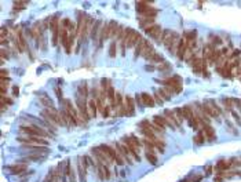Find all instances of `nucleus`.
Listing matches in <instances>:
<instances>
[{
  "instance_id": "nucleus-1",
  "label": "nucleus",
  "mask_w": 241,
  "mask_h": 182,
  "mask_svg": "<svg viewBox=\"0 0 241 182\" xmlns=\"http://www.w3.org/2000/svg\"><path fill=\"white\" fill-rule=\"evenodd\" d=\"M156 82L160 83V84H163V85H165V87H168L169 90L175 94V95L182 91V77L178 76V74L171 76V77H167V79H164V80H158L157 79Z\"/></svg>"
},
{
  "instance_id": "nucleus-2",
  "label": "nucleus",
  "mask_w": 241,
  "mask_h": 182,
  "mask_svg": "<svg viewBox=\"0 0 241 182\" xmlns=\"http://www.w3.org/2000/svg\"><path fill=\"white\" fill-rule=\"evenodd\" d=\"M123 141H124L125 146H127L128 150H130L132 159L139 160L138 152H139V148H141V145H142L141 141H139L136 137H134V135H131V137H124V138H123Z\"/></svg>"
},
{
  "instance_id": "nucleus-3",
  "label": "nucleus",
  "mask_w": 241,
  "mask_h": 182,
  "mask_svg": "<svg viewBox=\"0 0 241 182\" xmlns=\"http://www.w3.org/2000/svg\"><path fill=\"white\" fill-rule=\"evenodd\" d=\"M42 116L48 120L53 126H62V120H61V113L55 109V108H51V109H44L42 112Z\"/></svg>"
},
{
  "instance_id": "nucleus-4",
  "label": "nucleus",
  "mask_w": 241,
  "mask_h": 182,
  "mask_svg": "<svg viewBox=\"0 0 241 182\" xmlns=\"http://www.w3.org/2000/svg\"><path fill=\"white\" fill-rule=\"evenodd\" d=\"M17 141L26 146H48V141L42 137H18Z\"/></svg>"
},
{
  "instance_id": "nucleus-5",
  "label": "nucleus",
  "mask_w": 241,
  "mask_h": 182,
  "mask_svg": "<svg viewBox=\"0 0 241 182\" xmlns=\"http://www.w3.org/2000/svg\"><path fill=\"white\" fill-rule=\"evenodd\" d=\"M50 29H51V41H53V46H57L59 41V32H61V25H59L58 15L51 17Z\"/></svg>"
},
{
  "instance_id": "nucleus-6",
  "label": "nucleus",
  "mask_w": 241,
  "mask_h": 182,
  "mask_svg": "<svg viewBox=\"0 0 241 182\" xmlns=\"http://www.w3.org/2000/svg\"><path fill=\"white\" fill-rule=\"evenodd\" d=\"M91 167V163L87 159V156H80L77 161V170H79V176H80V182H86L87 179V171Z\"/></svg>"
},
{
  "instance_id": "nucleus-7",
  "label": "nucleus",
  "mask_w": 241,
  "mask_h": 182,
  "mask_svg": "<svg viewBox=\"0 0 241 182\" xmlns=\"http://www.w3.org/2000/svg\"><path fill=\"white\" fill-rule=\"evenodd\" d=\"M141 35H139L136 30L130 29V28H125V44H127L128 48H132L136 47V44L141 41Z\"/></svg>"
},
{
  "instance_id": "nucleus-8",
  "label": "nucleus",
  "mask_w": 241,
  "mask_h": 182,
  "mask_svg": "<svg viewBox=\"0 0 241 182\" xmlns=\"http://www.w3.org/2000/svg\"><path fill=\"white\" fill-rule=\"evenodd\" d=\"M21 131L28 134L29 137H48V134L39 127L37 124H31V126H22L21 127Z\"/></svg>"
},
{
  "instance_id": "nucleus-9",
  "label": "nucleus",
  "mask_w": 241,
  "mask_h": 182,
  "mask_svg": "<svg viewBox=\"0 0 241 182\" xmlns=\"http://www.w3.org/2000/svg\"><path fill=\"white\" fill-rule=\"evenodd\" d=\"M64 108L68 110V113L70 115V117H72L75 126H77L79 123H81L80 113H79V110H76V108L73 106V104H72V101H70V99H65V101H64Z\"/></svg>"
},
{
  "instance_id": "nucleus-10",
  "label": "nucleus",
  "mask_w": 241,
  "mask_h": 182,
  "mask_svg": "<svg viewBox=\"0 0 241 182\" xmlns=\"http://www.w3.org/2000/svg\"><path fill=\"white\" fill-rule=\"evenodd\" d=\"M156 54V50L153 48L152 43H150L147 39H142V51H141V57L146 58L150 61V58Z\"/></svg>"
},
{
  "instance_id": "nucleus-11",
  "label": "nucleus",
  "mask_w": 241,
  "mask_h": 182,
  "mask_svg": "<svg viewBox=\"0 0 241 182\" xmlns=\"http://www.w3.org/2000/svg\"><path fill=\"white\" fill-rule=\"evenodd\" d=\"M4 170H6L9 174H11V175H21V174H24L26 170H28V165H26L25 163H17V164H13V165L6 167Z\"/></svg>"
},
{
  "instance_id": "nucleus-12",
  "label": "nucleus",
  "mask_w": 241,
  "mask_h": 182,
  "mask_svg": "<svg viewBox=\"0 0 241 182\" xmlns=\"http://www.w3.org/2000/svg\"><path fill=\"white\" fill-rule=\"evenodd\" d=\"M145 32H146L152 39H154V40H157V41H160L161 35H163V29H161V26H160V25H157V24L150 25L149 28L145 29Z\"/></svg>"
},
{
  "instance_id": "nucleus-13",
  "label": "nucleus",
  "mask_w": 241,
  "mask_h": 182,
  "mask_svg": "<svg viewBox=\"0 0 241 182\" xmlns=\"http://www.w3.org/2000/svg\"><path fill=\"white\" fill-rule=\"evenodd\" d=\"M95 21L92 17H87V21L86 24H84V28H83V32H81V35L79 36L80 37V43H83L84 40H86V37L88 35H91V30H92V26H94Z\"/></svg>"
},
{
  "instance_id": "nucleus-14",
  "label": "nucleus",
  "mask_w": 241,
  "mask_h": 182,
  "mask_svg": "<svg viewBox=\"0 0 241 182\" xmlns=\"http://www.w3.org/2000/svg\"><path fill=\"white\" fill-rule=\"evenodd\" d=\"M164 117L167 119V121H168V124L172 127V128H176V130H180V124H179V121L176 120V117H175V113H174V110H169V109H165L164 110Z\"/></svg>"
},
{
  "instance_id": "nucleus-15",
  "label": "nucleus",
  "mask_w": 241,
  "mask_h": 182,
  "mask_svg": "<svg viewBox=\"0 0 241 182\" xmlns=\"http://www.w3.org/2000/svg\"><path fill=\"white\" fill-rule=\"evenodd\" d=\"M102 25L103 22L102 21H95L94 26H92V30H91V39H92V43L97 46L98 44V39L101 37V32H102Z\"/></svg>"
},
{
  "instance_id": "nucleus-16",
  "label": "nucleus",
  "mask_w": 241,
  "mask_h": 182,
  "mask_svg": "<svg viewBox=\"0 0 241 182\" xmlns=\"http://www.w3.org/2000/svg\"><path fill=\"white\" fill-rule=\"evenodd\" d=\"M175 35H176V32H174V30L171 29H165L163 30V35H161V39H160V43L164 44L165 47H169V44L172 43V40H174Z\"/></svg>"
},
{
  "instance_id": "nucleus-17",
  "label": "nucleus",
  "mask_w": 241,
  "mask_h": 182,
  "mask_svg": "<svg viewBox=\"0 0 241 182\" xmlns=\"http://www.w3.org/2000/svg\"><path fill=\"white\" fill-rule=\"evenodd\" d=\"M97 174H98L101 181H105V179L110 178V171H109V168L106 167V164L99 163V161H97Z\"/></svg>"
},
{
  "instance_id": "nucleus-18",
  "label": "nucleus",
  "mask_w": 241,
  "mask_h": 182,
  "mask_svg": "<svg viewBox=\"0 0 241 182\" xmlns=\"http://www.w3.org/2000/svg\"><path fill=\"white\" fill-rule=\"evenodd\" d=\"M201 124H202V132H204V135H205V139H208L209 142L215 141L216 134H215L213 127L211 126V124H208V123H201Z\"/></svg>"
},
{
  "instance_id": "nucleus-19",
  "label": "nucleus",
  "mask_w": 241,
  "mask_h": 182,
  "mask_svg": "<svg viewBox=\"0 0 241 182\" xmlns=\"http://www.w3.org/2000/svg\"><path fill=\"white\" fill-rule=\"evenodd\" d=\"M91 153L95 156V159H97V161L99 163H103V164H112V161L108 159V157L103 154V152L99 148H92L91 149Z\"/></svg>"
},
{
  "instance_id": "nucleus-20",
  "label": "nucleus",
  "mask_w": 241,
  "mask_h": 182,
  "mask_svg": "<svg viewBox=\"0 0 241 182\" xmlns=\"http://www.w3.org/2000/svg\"><path fill=\"white\" fill-rule=\"evenodd\" d=\"M191 65V68H193V72L196 74L198 73H202V58H198L197 55H194L193 58L190 59V62H189Z\"/></svg>"
},
{
  "instance_id": "nucleus-21",
  "label": "nucleus",
  "mask_w": 241,
  "mask_h": 182,
  "mask_svg": "<svg viewBox=\"0 0 241 182\" xmlns=\"http://www.w3.org/2000/svg\"><path fill=\"white\" fill-rule=\"evenodd\" d=\"M99 149L103 152V154H105V156L108 157L112 163L116 161V149H113L112 146H109V145H101Z\"/></svg>"
},
{
  "instance_id": "nucleus-22",
  "label": "nucleus",
  "mask_w": 241,
  "mask_h": 182,
  "mask_svg": "<svg viewBox=\"0 0 241 182\" xmlns=\"http://www.w3.org/2000/svg\"><path fill=\"white\" fill-rule=\"evenodd\" d=\"M124 105H125V109H127V115L134 116V113H135V99L131 95H127L124 98Z\"/></svg>"
},
{
  "instance_id": "nucleus-23",
  "label": "nucleus",
  "mask_w": 241,
  "mask_h": 182,
  "mask_svg": "<svg viewBox=\"0 0 241 182\" xmlns=\"http://www.w3.org/2000/svg\"><path fill=\"white\" fill-rule=\"evenodd\" d=\"M39 101H40V104H42L43 106L46 108V109H51V108H54V102H53V99H51L50 97L47 95V93H42V94H39Z\"/></svg>"
},
{
  "instance_id": "nucleus-24",
  "label": "nucleus",
  "mask_w": 241,
  "mask_h": 182,
  "mask_svg": "<svg viewBox=\"0 0 241 182\" xmlns=\"http://www.w3.org/2000/svg\"><path fill=\"white\" fill-rule=\"evenodd\" d=\"M205 104L208 105V108L211 109V112H212V115H213V117L215 119H219V116L222 115V110H221V108L216 105V102L213 101V99H208V101H205Z\"/></svg>"
},
{
  "instance_id": "nucleus-25",
  "label": "nucleus",
  "mask_w": 241,
  "mask_h": 182,
  "mask_svg": "<svg viewBox=\"0 0 241 182\" xmlns=\"http://www.w3.org/2000/svg\"><path fill=\"white\" fill-rule=\"evenodd\" d=\"M59 113H61L62 124H65V126H75V123H73L72 117H70V115L68 113V110L65 109V108H62V109L59 110Z\"/></svg>"
},
{
  "instance_id": "nucleus-26",
  "label": "nucleus",
  "mask_w": 241,
  "mask_h": 182,
  "mask_svg": "<svg viewBox=\"0 0 241 182\" xmlns=\"http://www.w3.org/2000/svg\"><path fill=\"white\" fill-rule=\"evenodd\" d=\"M65 167H66L65 175H68L69 182H76V170L72 168V165H70V160H68V161L65 163Z\"/></svg>"
},
{
  "instance_id": "nucleus-27",
  "label": "nucleus",
  "mask_w": 241,
  "mask_h": 182,
  "mask_svg": "<svg viewBox=\"0 0 241 182\" xmlns=\"http://www.w3.org/2000/svg\"><path fill=\"white\" fill-rule=\"evenodd\" d=\"M187 46L189 44H187V41L185 40V37L180 39L179 47H178V51H176V55L179 59H183V58H185V52H186V50H187Z\"/></svg>"
},
{
  "instance_id": "nucleus-28",
  "label": "nucleus",
  "mask_w": 241,
  "mask_h": 182,
  "mask_svg": "<svg viewBox=\"0 0 241 182\" xmlns=\"http://www.w3.org/2000/svg\"><path fill=\"white\" fill-rule=\"evenodd\" d=\"M141 97H142V102H143V106H149V108H152V106H154L156 105V101H154V98H153L150 94H147V93H142L141 94Z\"/></svg>"
},
{
  "instance_id": "nucleus-29",
  "label": "nucleus",
  "mask_w": 241,
  "mask_h": 182,
  "mask_svg": "<svg viewBox=\"0 0 241 182\" xmlns=\"http://www.w3.org/2000/svg\"><path fill=\"white\" fill-rule=\"evenodd\" d=\"M77 91H79V97H81V98L87 99V97H88V94H90L88 84H87L86 82L80 83V84H79V87H77Z\"/></svg>"
},
{
  "instance_id": "nucleus-30",
  "label": "nucleus",
  "mask_w": 241,
  "mask_h": 182,
  "mask_svg": "<svg viewBox=\"0 0 241 182\" xmlns=\"http://www.w3.org/2000/svg\"><path fill=\"white\" fill-rule=\"evenodd\" d=\"M153 123H156L158 127H161L163 130H165L167 127L169 126L168 121H167V119L164 117V116H160V115H156L154 117H153Z\"/></svg>"
},
{
  "instance_id": "nucleus-31",
  "label": "nucleus",
  "mask_w": 241,
  "mask_h": 182,
  "mask_svg": "<svg viewBox=\"0 0 241 182\" xmlns=\"http://www.w3.org/2000/svg\"><path fill=\"white\" fill-rule=\"evenodd\" d=\"M149 4H152V2H136V11L143 15V14L152 7V6H149Z\"/></svg>"
},
{
  "instance_id": "nucleus-32",
  "label": "nucleus",
  "mask_w": 241,
  "mask_h": 182,
  "mask_svg": "<svg viewBox=\"0 0 241 182\" xmlns=\"http://www.w3.org/2000/svg\"><path fill=\"white\" fill-rule=\"evenodd\" d=\"M76 36H77L76 30H75V32H70L69 33V40H68V44H66V47H65V51H66V54H70V52H72L73 43H75V40H76Z\"/></svg>"
},
{
  "instance_id": "nucleus-33",
  "label": "nucleus",
  "mask_w": 241,
  "mask_h": 182,
  "mask_svg": "<svg viewBox=\"0 0 241 182\" xmlns=\"http://www.w3.org/2000/svg\"><path fill=\"white\" fill-rule=\"evenodd\" d=\"M119 26H120V25L117 24L116 21H110V22H109V39H116Z\"/></svg>"
},
{
  "instance_id": "nucleus-34",
  "label": "nucleus",
  "mask_w": 241,
  "mask_h": 182,
  "mask_svg": "<svg viewBox=\"0 0 241 182\" xmlns=\"http://www.w3.org/2000/svg\"><path fill=\"white\" fill-rule=\"evenodd\" d=\"M157 93H158V95H160L161 98L164 99V101H168V99H171V95L174 94L168 87H165V85H164L163 88H160V90H158Z\"/></svg>"
},
{
  "instance_id": "nucleus-35",
  "label": "nucleus",
  "mask_w": 241,
  "mask_h": 182,
  "mask_svg": "<svg viewBox=\"0 0 241 182\" xmlns=\"http://www.w3.org/2000/svg\"><path fill=\"white\" fill-rule=\"evenodd\" d=\"M44 156H47V154H44V153H31L24 159V161H39V160L44 159Z\"/></svg>"
},
{
  "instance_id": "nucleus-36",
  "label": "nucleus",
  "mask_w": 241,
  "mask_h": 182,
  "mask_svg": "<svg viewBox=\"0 0 241 182\" xmlns=\"http://www.w3.org/2000/svg\"><path fill=\"white\" fill-rule=\"evenodd\" d=\"M182 112H183V117H185L186 120L189 121V123H190V121L193 120L194 117H196V115L191 112V108L190 106H183L182 108Z\"/></svg>"
},
{
  "instance_id": "nucleus-37",
  "label": "nucleus",
  "mask_w": 241,
  "mask_h": 182,
  "mask_svg": "<svg viewBox=\"0 0 241 182\" xmlns=\"http://www.w3.org/2000/svg\"><path fill=\"white\" fill-rule=\"evenodd\" d=\"M88 109H90V113H91V117H97L98 106H97V101L95 99H90L88 101Z\"/></svg>"
},
{
  "instance_id": "nucleus-38",
  "label": "nucleus",
  "mask_w": 241,
  "mask_h": 182,
  "mask_svg": "<svg viewBox=\"0 0 241 182\" xmlns=\"http://www.w3.org/2000/svg\"><path fill=\"white\" fill-rule=\"evenodd\" d=\"M223 106H224V109H227V110H234V99H232V98H223Z\"/></svg>"
},
{
  "instance_id": "nucleus-39",
  "label": "nucleus",
  "mask_w": 241,
  "mask_h": 182,
  "mask_svg": "<svg viewBox=\"0 0 241 182\" xmlns=\"http://www.w3.org/2000/svg\"><path fill=\"white\" fill-rule=\"evenodd\" d=\"M230 164H232L230 161H226V160H219L218 164H216V168H218V173H219V171H224V170H227V168L230 167Z\"/></svg>"
},
{
  "instance_id": "nucleus-40",
  "label": "nucleus",
  "mask_w": 241,
  "mask_h": 182,
  "mask_svg": "<svg viewBox=\"0 0 241 182\" xmlns=\"http://www.w3.org/2000/svg\"><path fill=\"white\" fill-rule=\"evenodd\" d=\"M194 143H197V145H202V143L205 142V135H204V132L202 131H200V132H197L196 135H194Z\"/></svg>"
},
{
  "instance_id": "nucleus-41",
  "label": "nucleus",
  "mask_w": 241,
  "mask_h": 182,
  "mask_svg": "<svg viewBox=\"0 0 241 182\" xmlns=\"http://www.w3.org/2000/svg\"><path fill=\"white\" fill-rule=\"evenodd\" d=\"M145 156H146L147 161H149L150 164H157V156L154 154V152H146Z\"/></svg>"
},
{
  "instance_id": "nucleus-42",
  "label": "nucleus",
  "mask_w": 241,
  "mask_h": 182,
  "mask_svg": "<svg viewBox=\"0 0 241 182\" xmlns=\"http://www.w3.org/2000/svg\"><path fill=\"white\" fill-rule=\"evenodd\" d=\"M125 163V159H124V156H123V153L120 152V149L119 148H116V164H119V165H123Z\"/></svg>"
},
{
  "instance_id": "nucleus-43",
  "label": "nucleus",
  "mask_w": 241,
  "mask_h": 182,
  "mask_svg": "<svg viewBox=\"0 0 241 182\" xmlns=\"http://www.w3.org/2000/svg\"><path fill=\"white\" fill-rule=\"evenodd\" d=\"M110 87H112V85H110V80H109V79H105V77H103V79L101 80V90L105 91V93H108V90H109Z\"/></svg>"
},
{
  "instance_id": "nucleus-44",
  "label": "nucleus",
  "mask_w": 241,
  "mask_h": 182,
  "mask_svg": "<svg viewBox=\"0 0 241 182\" xmlns=\"http://www.w3.org/2000/svg\"><path fill=\"white\" fill-rule=\"evenodd\" d=\"M157 69H158L160 72H163V73H164V72L167 73V72L171 70V65H169V63L167 62V61H164V62H161L160 65H157Z\"/></svg>"
},
{
  "instance_id": "nucleus-45",
  "label": "nucleus",
  "mask_w": 241,
  "mask_h": 182,
  "mask_svg": "<svg viewBox=\"0 0 241 182\" xmlns=\"http://www.w3.org/2000/svg\"><path fill=\"white\" fill-rule=\"evenodd\" d=\"M175 113V117H176V120L179 121V124L183 123V120H185V117H183V112H182V108H176V109L174 110Z\"/></svg>"
},
{
  "instance_id": "nucleus-46",
  "label": "nucleus",
  "mask_w": 241,
  "mask_h": 182,
  "mask_svg": "<svg viewBox=\"0 0 241 182\" xmlns=\"http://www.w3.org/2000/svg\"><path fill=\"white\" fill-rule=\"evenodd\" d=\"M116 48H117V43L116 41H112L110 46H109V57L110 58L116 57Z\"/></svg>"
},
{
  "instance_id": "nucleus-47",
  "label": "nucleus",
  "mask_w": 241,
  "mask_h": 182,
  "mask_svg": "<svg viewBox=\"0 0 241 182\" xmlns=\"http://www.w3.org/2000/svg\"><path fill=\"white\" fill-rule=\"evenodd\" d=\"M164 61H165V59H164V58L161 57L160 54H157V52H156V54L153 55L152 58H150V62H152V63H153V62H156V63H158V65H160L161 62H164Z\"/></svg>"
},
{
  "instance_id": "nucleus-48",
  "label": "nucleus",
  "mask_w": 241,
  "mask_h": 182,
  "mask_svg": "<svg viewBox=\"0 0 241 182\" xmlns=\"http://www.w3.org/2000/svg\"><path fill=\"white\" fill-rule=\"evenodd\" d=\"M143 39V37H142ZM142 39H141V41H139L138 44H136V47H135V59L138 57H141V51H142Z\"/></svg>"
},
{
  "instance_id": "nucleus-49",
  "label": "nucleus",
  "mask_w": 241,
  "mask_h": 182,
  "mask_svg": "<svg viewBox=\"0 0 241 182\" xmlns=\"http://www.w3.org/2000/svg\"><path fill=\"white\" fill-rule=\"evenodd\" d=\"M152 130L156 132V134H163V132H164V130L161 128V127H158L156 123H152Z\"/></svg>"
},
{
  "instance_id": "nucleus-50",
  "label": "nucleus",
  "mask_w": 241,
  "mask_h": 182,
  "mask_svg": "<svg viewBox=\"0 0 241 182\" xmlns=\"http://www.w3.org/2000/svg\"><path fill=\"white\" fill-rule=\"evenodd\" d=\"M232 115H233V117H234V120H235V123L238 124V126H241V119H240V115H238L235 110H232Z\"/></svg>"
},
{
  "instance_id": "nucleus-51",
  "label": "nucleus",
  "mask_w": 241,
  "mask_h": 182,
  "mask_svg": "<svg viewBox=\"0 0 241 182\" xmlns=\"http://www.w3.org/2000/svg\"><path fill=\"white\" fill-rule=\"evenodd\" d=\"M0 104H3V105H13V99L11 98H6V97H2V101H0Z\"/></svg>"
},
{
  "instance_id": "nucleus-52",
  "label": "nucleus",
  "mask_w": 241,
  "mask_h": 182,
  "mask_svg": "<svg viewBox=\"0 0 241 182\" xmlns=\"http://www.w3.org/2000/svg\"><path fill=\"white\" fill-rule=\"evenodd\" d=\"M227 130H229V131L232 132V134H234V135H237V134H238V131L234 128V126H233L232 123H227Z\"/></svg>"
},
{
  "instance_id": "nucleus-53",
  "label": "nucleus",
  "mask_w": 241,
  "mask_h": 182,
  "mask_svg": "<svg viewBox=\"0 0 241 182\" xmlns=\"http://www.w3.org/2000/svg\"><path fill=\"white\" fill-rule=\"evenodd\" d=\"M110 108H112V106H109V105H106V106H105V109H103V113H102L103 117H109V115H110Z\"/></svg>"
},
{
  "instance_id": "nucleus-54",
  "label": "nucleus",
  "mask_w": 241,
  "mask_h": 182,
  "mask_svg": "<svg viewBox=\"0 0 241 182\" xmlns=\"http://www.w3.org/2000/svg\"><path fill=\"white\" fill-rule=\"evenodd\" d=\"M135 102L138 104V106H143V102H142V97H141V94H136V97H135Z\"/></svg>"
},
{
  "instance_id": "nucleus-55",
  "label": "nucleus",
  "mask_w": 241,
  "mask_h": 182,
  "mask_svg": "<svg viewBox=\"0 0 241 182\" xmlns=\"http://www.w3.org/2000/svg\"><path fill=\"white\" fill-rule=\"evenodd\" d=\"M7 77H10L9 72H7L6 69H2V73H0V79H7Z\"/></svg>"
},
{
  "instance_id": "nucleus-56",
  "label": "nucleus",
  "mask_w": 241,
  "mask_h": 182,
  "mask_svg": "<svg viewBox=\"0 0 241 182\" xmlns=\"http://www.w3.org/2000/svg\"><path fill=\"white\" fill-rule=\"evenodd\" d=\"M153 98H154V101H157L158 104H163V102H164V99L161 98L160 95H158V93H156V94H154V97H153Z\"/></svg>"
},
{
  "instance_id": "nucleus-57",
  "label": "nucleus",
  "mask_w": 241,
  "mask_h": 182,
  "mask_svg": "<svg viewBox=\"0 0 241 182\" xmlns=\"http://www.w3.org/2000/svg\"><path fill=\"white\" fill-rule=\"evenodd\" d=\"M13 94H14L15 97L20 95V87H18V85H14V87H13Z\"/></svg>"
},
{
  "instance_id": "nucleus-58",
  "label": "nucleus",
  "mask_w": 241,
  "mask_h": 182,
  "mask_svg": "<svg viewBox=\"0 0 241 182\" xmlns=\"http://www.w3.org/2000/svg\"><path fill=\"white\" fill-rule=\"evenodd\" d=\"M211 39H212V43H219L221 44L222 43V40H221V37H218V36H211Z\"/></svg>"
},
{
  "instance_id": "nucleus-59",
  "label": "nucleus",
  "mask_w": 241,
  "mask_h": 182,
  "mask_svg": "<svg viewBox=\"0 0 241 182\" xmlns=\"http://www.w3.org/2000/svg\"><path fill=\"white\" fill-rule=\"evenodd\" d=\"M55 93H57V97H58V98L62 101V91H61V88H59V87H55Z\"/></svg>"
},
{
  "instance_id": "nucleus-60",
  "label": "nucleus",
  "mask_w": 241,
  "mask_h": 182,
  "mask_svg": "<svg viewBox=\"0 0 241 182\" xmlns=\"http://www.w3.org/2000/svg\"><path fill=\"white\" fill-rule=\"evenodd\" d=\"M211 173H212V167H211V165H208V167H205V174H208V175H209Z\"/></svg>"
},
{
  "instance_id": "nucleus-61",
  "label": "nucleus",
  "mask_w": 241,
  "mask_h": 182,
  "mask_svg": "<svg viewBox=\"0 0 241 182\" xmlns=\"http://www.w3.org/2000/svg\"><path fill=\"white\" fill-rule=\"evenodd\" d=\"M145 69H146V70H150V72H153V70H154V66H152V65H146V66H145Z\"/></svg>"
},
{
  "instance_id": "nucleus-62",
  "label": "nucleus",
  "mask_w": 241,
  "mask_h": 182,
  "mask_svg": "<svg viewBox=\"0 0 241 182\" xmlns=\"http://www.w3.org/2000/svg\"><path fill=\"white\" fill-rule=\"evenodd\" d=\"M182 182H190V179H183Z\"/></svg>"
}]
</instances>
